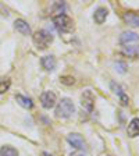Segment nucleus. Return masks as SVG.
Segmentation results:
<instances>
[{
	"label": "nucleus",
	"instance_id": "3",
	"mask_svg": "<svg viewBox=\"0 0 139 156\" xmlns=\"http://www.w3.org/2000/svg\"><path fill=\"white\" fill-rule=\"evenodd\" d=\"M33 42L36 43V46H38L39 49H46L53 42V35L50 32H47L46 29L36 31V32L33 34Z\"/></svg>",
	"mask_w": 139,
	"mask_h": 156
},
{
	"label": "nucleus",
	"instance_id": "16",
	"mask_svg": "<svg viewBox=\"0 0 139 156\" xmlns=\"http://www.w3.org/2000/svg\"><path fill=\"white\" fill-rule=\"evenodd\" d=\"M111 89H113L116 94H118V96H121V95H124L123 92V88L120 87L118 84H116V82H111Z\"/></svg>",
	"mask_w": 139,
	"mask_h": 156
},
{
	"label": "nucleus",
	"instance_id": "10",
	"mask_svg": "<svg viewBox=\"0 0 139 156\" xmlns=\"http://www.w3.org/2000/svg\"><path fill=\"white\" fill-rule=\"evenodd\" d=\"M128 135L130 136H138L139 135V119H132L131 123L128 124Z\"/></svg>",
	"mask_w": 139,
	"mask_h": 156
},
{
	"label": "nucleus",
	"instance_id": "12",
	"mask_svg": "<svg viewBox=\"0 0 139 156\" xmlns=\"http://www.w3.org/2000/svg\"><path fill=\"white\" fill-rule=\"evenodd\" d=\"M93 18H95V21H96L97 24H103L104 21H106V18H107V10L104 9V7H99V9L95 11Z\"/></svg>",
	"mask_w": 139,
	"mask_h": 156
},
{
	"label": "nucleus",
	"instance_id": "15",
	"mask_svg": "<svg viewBox=\"0 0 139 156\" xmlns=\"http://www.w3.org/2000/svg\"><path fill=\"white\" fill-rule=\"evenodd\" d=\"M10 85H11V80L10 78H0V94L9 91Z\"/></svg>",
	"mask_w": 139,
	"mask_h": 156
},
{
	"label": "nucleus",
	"instance_id": "14",
	"mask_svg": "<svg viewBox=\"0 0 139 156\" xmlns=\"http://www.w3.org/2000/svg\"><path fill=\"white\" fill-rule=\"evenodd\" d=\"M0 156H18V152L13 146H3L0 149Z\"/></svg>",
	"mask_w": 139,
	"mask_h": 156
},
{
	"label": "nucleus",
	"instance_id": "4",
	"mask_svg": "<svg viewBox=\"0 0 139 156\" xmlns=\"http://www.w3.org/2000/svg\"><path fill=\"white\" fill-rule=\"evenodd\" d=\"M81 105L85 110L89 112V113L93 110L95 96H93V94H92V91H89V89H88V91H84V94H82V96H81Z\"/></svg>",
	"mask_w": 139,
	"mask_h": 156
},
{
	"label": "nucleus",
	"instance_id": "9",
	"mask_svg": "<svg viewBox=\"0 0 139 156\" xmlns=\"http://www.w3.org/2000/svg\"><path fill=\"white\" fill-rule=\"evenodd\" d=\"M56 58L53 57V56H45V57H42V66L45 70H47V71H53L56 68Z\"/></svg>",
	"mask_w": 139,
	"mask_h": 156
},
{
	"label": "nucleus",
	"instance_id": "17",
	"mask_svg": "<svg viewBox=\"0 0 139 156\" xmlns=\"http://www.w3.org/2000/svg\"><path fill=\"white\" fill-rule=\"evenodd\" d=\"M116 70L118 73H125L127 71V64L123 62H117L116 63Z\"/></svg>",
	"mask_w": 139,
	"mask_h": 156
},
{
	"label": "nucleus",
	"instance_id": "20",
	"mask_svg": "<svg viewBox=\"0 0 139 156\" xmlns=\"http://www.w3.org/2000/svg\"><path fill=\"white\" fill-rule=\"evenodd\" d=\"M42 156H53V155H50V153H47V152H43Z\"/></svg>",
	"mask_w": 139,
	"mask_h": 156
},
{
	"label": "nucleus",
	"instance_id": "8",
	"mask_svg": "<svg viewBox=\"0 0 139 156\" xmlns=\"http://www.w3.org/2000/svg\"><path fill=\"white\" fill-rule=\"evenodd\" d=\"M14 27H16L17 31H18L19 34H23V35H29V34H31V28H29L28 23L24 21V20H16Z\"/></svg>",
	"mask_w": 139,
	"mask_h": 156
},
{
	"label": "nucleus",
	"instance_id": "7",
	"mask_svg": "<svg viewBox=\"0 0 139 156\" xmlns=\"http://www.w3.org/2000/svg\"><path fill=\"white\" fill-rule=\"evenodd\" d=\"M139 41V35L135 32H123L120 36V43L123 45H128L131 42H138Z\"/></svg>",
	"mask_w": 139,
	"mask_h": 156
},
{
	"label": "nucleus",
	"instance_id": "5",
	"mask_svg": "<svg viewBox=\"0 0 139 156\" xmlns=\"http://www.w3.org/2000/svg\"><path fill=\"white\" fill-rule=\"evenodd\" d=\"M40 102H42V106L45 109H52L56 105V102H57V96H56L54 92L46 91L40 95Z\"/></svg>",
	"mask_w": 139,
	"mask_h": 156
},
{
	"label": "nucleus",
	"instance_id": "13",
	"mask_svg": "<svg viewBox=\"0 0 139 156\" xmlns=\"http://www.w3.org/2000/svg\"><path fill=\"white\" fill-rule=\"evenodd\" d=\"M124 20L127 24H130L132 27H139V16L135 13H125L124 14Z\"/></svg>",
	"mask_w": 139,
	"mask_h": 156
},
{
	"label": "nucleus",
	"instance_id": "19",
	"mask_svg": "<svg viewBox=\"0 0 139 156\" xmlns=\"http://www.w3.org/2000/svg\"><path fill=\"white\" fill-rule=\"evenodd\" d=\"M72 156H85V155H84V153H81V152H77V153H74Z\"/></svg>",
	"mask_w": 139,
	"mask_h": 156
},
{
	"label": "nucleus",
	"instance_id": "1",
	"mask_svg": "<svg viewBox=\"0 0 139 156\" xmlns=\"http://www.w3.org/2000/svg\"><path fill=\"white\" fill-rule=\"evenodd\" d=\"M53 24L60 32H71L74 29V23L67 14H58L53 17Z\"/></svg>",
	"mask_w": 139,
	"mask_h": 156
},
{
	"label": "nucleus",
	"instance_id": "2",
	"mask_svg": "<svg viewBox=\"0 0 139 156\" xmlns=\"http://www.w3.org/2000/svg\"><path fill=\"white\" fill-rule=\"evenodd\" d=\"M75 112L74 103H72L68 98H64L61 101L58 102L57 107H56V116L61 117V119H68L72 113Z\"/></svg>",
	"mask_w": 139,
	"mask_h": 156
},
{
	"label": "nucleus",
	"instance_id": "18",
	"mask_svg": "<svg viewBox=\"0 0 139 156\" xmlns=\"http://www.w3.org/2000/svg\"><path fill=\"white\" fill-rule=\"evenodd\" d=\"M60 81H61L63 84H65V85H72L75 82L72 77H61L60 78Z\"/></svg>",
	"mask_w": 139,
	"mask_h": 156
},
{
	"label": "nucleus",
	"instance_id": "21",
	"mask_svg": "<svg viewBox=\"0 0 139 156\" xmlns=\"http://www.w3.org/2000/svg\"><path fill=\"white\" fill-rule=\"evenodd\" d=\"M138 55H139V48H138Z\"/></svg>",
	"mask_w": 139,
	"mask_h": 156
},
{
	"label": "nucleus",
	"instance_id": "6",
	"mask_svg": "<svg viewBox=\"0 0 139 156\" xmlns=\"http://www.w3.org/2000/svg\"><path fill=\"white\" fill-rule=\"evenodd\" d=\"M67 141L71 144L74 148H77V149H84L85 148V141L79 134H70V135L67 136Z\"/></svg>",
	"mask_w": 139,
	"mask_h": 156
},
{
	"label": "nucleus",
	"instance_id": "11",
	"mask_svg": "<svg viewBox=\"0 0 139 156\" xmlns=\"http://www.w3.org/2000/svg\"><path fill=\"white\" fill-rule=\"evenodd\" d=\"M16 101L18 105H21L23 107H25V109H32L33 107V102L31 98H26L24 96V95H16Z\"/></svg>",
	"mask_w": 139,
	"mask_h": 156
}]
</instances>
